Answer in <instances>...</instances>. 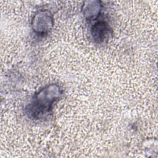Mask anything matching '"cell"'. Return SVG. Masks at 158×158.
<instances>
[{
    "label": "cell",
    "mask_w": 158,
    "mask_h": 158,
    "mask_svg": "<svg viewBox=\"0 0 158 158\" xmlns=\"http://www.w3.org/2000/svg\"><path fill=\"white\" fill-rule=\"evenodd\" d=\"M61 94L62 90L57 84H51L44 87L35 94L27 109L28 114L35 119L44 117L50 113L54 102Z\"/></svg>",
    "instance_id": "6da1fadb"
},
{
    "label": "cell",
    "mask_w": 158,
    "mask_h": 158,
    "mask_svg": "<svg viewBox=\"0 0 158 158\" xmlns=\"http://www.w3.org/2000/svg\"><path fill=\"white\" fill-rule=\"evenodd\" d=\"M53 25L52 16L48 10L39 11L34 15L32 19V28L38 35L47 33L52 28Z\"/></svg>",
    "instance_id": "7a4b0ae2"
},
{
    "label": "cell",
    "mask_w": 158,
    "mask_h": 158,
    "mask_svg": "<svg viewBox=\"0 0 158 158\" xmlns=\"http://www.w3.org/2000/svg\"><path fill=\"white\" fill-rule=\"evenodd\" d=\"M110 32L111 30L108 23L102 20L95 23L91 29L93 39L98 43H102L107 40Z\"/></svg>",
    "instance_id": "3957f363"
},
{
    "label": "cell",
    "mask_w": 158,
    "mask_h": 158,
    "mask_svg": "<svg viewBox=\"0 0 158 158\" xmlns=\"http://www.w3.org/2000/svg\"><path fill=\"white\" fill-rule=\"evenodd\" d=\"M101 7V2L98 1L85 2L82 9L84 17L88 20L96 19L100 14Z\"/></svg>",
    "instance_id": "277c9868"
}]
</instances>
